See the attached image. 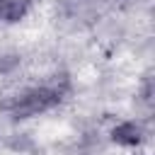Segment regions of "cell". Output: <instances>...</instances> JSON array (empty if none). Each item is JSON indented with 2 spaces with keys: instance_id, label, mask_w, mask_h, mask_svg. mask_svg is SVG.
<instances>
[{
  "instance_id": "2",
  "label": "cell",
  "mask_w": 155,
  "mask_h": 155,
  "mask_svg": "<svg viewBox=\"0 0 155 155\" xmlns=\"http://www.w3.org/2000/svg\"><path fill=\"white\" fill-rule=\"evenodd\" d=\"M111 140L121 148H138L145 140V131L138 121H121L111 128Z\"/></svg>"
},
{
  "instance_id": "1",
  "label": "cell",
  "mask_w": 155,
  "mask_h": 155,
  "mask_svg": "<svg viewBox=\"0 0 155 155\" xmlns=\"http://www.w3.org/2000/svg\"><path fill=\"white\" fill-rule=\"evenodd\" d=\"M61 99H63V90L58 85H36L12 97V102L7 104V111L12 119L22 121V119H31V116L51 111L53 107H58Z\"/></svg>"
},
{
  "instance_id": "3",
  "label": "cell",
  "mask_w": 155,
  "mask_h": 155,
  "mask_svg": "<svg viewBox=\"0 0 155 155\" xmlns=\"http://www.w3.org/2000/svg\"><path fill=\"white\" fill-rule=\"evenodd\" d=\"M29 10H31V0H0V22L17 24L29 15Z\"/></svg>"
}]
</instances>
